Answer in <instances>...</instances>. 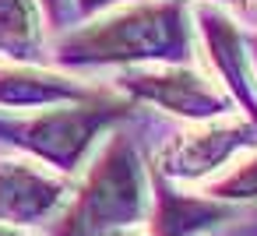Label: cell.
Returning <instances> with one entry per match:
<instances>
[{
	"label": "cell",
	"instance_id": "6da1fadb",
	"mask_svg": "<svg viewBox=\"0 0 257 236\" xmlns=\"http://www.w3.org/2000/svg\"><path fill=\"white\" fill-rule=\"evenodd\" d=\"M60 67H138L187 64L194 57V18L187 0H134L88 18L60 36Z\"/></svg>",
	"mask_w": 257,
	"mask_h": 236
},
{
	"label": "cell",
	"instance_id": "7a4b0ae2",
	"mask_svg": "<svg viewBox=\"0 0 257 236\" xmlns=\"http://www.w3.org/2000/svg\"><path fill=\"white\" fill-rule=\"evenodd\" d=\"M148 208V169L131 134H113L88 169L78 190L64 236H102L120 225H134Z\"/></svg>",
	"mask_w": 257,
	"mask_h": 236
},
{
	"label": "cell",
	"instance_id": "3957f363",
	"mask_svg": "<svg viewBox=\"0 0 257 236\" xmlns=\"http://www.w3.org/2000/svg\"><path fill=\"white\" fill-rule=\"evenodd\" d=\"M120 116H127V106L106 92V95L88 99V102H64V106L32 109L29 116L4 113L0 134L11 145L25 148L29 155H36L39 162H46L60 173H71L81 166L92 141Z\"/></svg>",
	"mask_w": 257,
	"mask_h": 236
},
{
	"label": "cell",
	"instance_id": "277c9868",
	"mask_svg": "<svg viewBox=\"0 0 257 236\" xmlns=\"http://www.w3.org/2000/svg\"><path fill=\"white\" fill-rule=\"evenodd\" d=\"M113 88L138 102H152L180 120H211L232 109L229 92L211 78L194 71L190 64H138L120 67L113 78Z\"/></svg>",
	"mask_w": 257,
	"mask_h": 236
},
{
	"label": "cell",
	"instance_id": "5b68a950",
	"mask_svg": "<svg viewBox=\"0 0 257 236\" xmlns=\"http://www.w3.org/2000/svg\"><path fill=\"white\" fill-rule=\"evenodd\" d=\"M253 145H257V124L246 113L229 109L222 116L197 120L187 131L173 134L159 148L155 166L162 176H173V180H204Z\"/></svg>",
	"mask_w": 257,
	"mask_h": 236
},
{
	"label": "cell",
	"instance_id": "8992f818",
	"mask_svg": "<svg viewBox=\"0 0 257 236\" xmlns=\"http://www.w3.org/2000/svg\"><path fill=\"white\" fill-rule=\"evenodd\" d=\"M194 29L201 36L211 78L257 124V67H253V53H250V43H246L239 22L229 18L225 11L204 4L194 11Z\"/></svg>",
	"mask_w": 257,
	"mask_h": 236
},
{
	"label": "cell",
	"instance_id": "52a82bcc",
	"mask_svg": "<svg viewBox=\"0 0 257 236\" xmlns=\"http://www.w3.org/2000/svg\"><path fill=\"white\" fill-rule=\"evenodd\" d=\"M99 95H106V88L64 71H50L43 64H0V109L4 113H32L64 102H88Z\"/></svg>",
	"mask_w": 257,
	"mask_h": 236
},
{
	"label": "cell",
	"instance_id": "ba28073f",
	"mask_svg": "<svg viewBox=\"0 0 257 236\" xmlns=\"http://www.w3.org/2000/svg\"><path fill=\"white\" fill-rule=\"evenodd\" d=\"M67 183L36 162L0 159V222L32 225L60 208Z\"/></svg>",
	"mask_w": 257,
	"mask_h": 236
},
{
	"label": "cell",
	"instance_id": "9c48e42d",
	"mask_svg": "<svg viewBox=\"0 0 257 236\" xmlns=\"http://www.w3.org/2000/svg\"><path fill=\"white\" fill-rule=\"evenodd\" d=\"M46 25L39 0H0V64H43Z\"/></svg>",
	"mask_w": 257,
	"mask_h": 236
},
{
	"label": "cell",
	"instance_id": "30bf717a",
	"mask_svg": "<svg viewBox=\"0 0 257 236\" xmlns=\"http://www.w3.org/2000/svg\"><path fill=\"white\" fill-rule=\"evenodd\" d=\"M232 215V204L218 197H190V194H169L159 187V204L152 218V236H194L208 229L211 222H225Z\"/></svg>",
	"mask_w": 257,
	"mask_h": 236
},
{
	"label": "cell",
	"instance_id": "8fae6325",
	"mask_svg": "<svg viewBox=\"0 0 257 236\" xmlns=\"http://www.w3.org/2000/svg\"><path fill=\"white\" fill-rule=\"evenodd\" d=\"M208 197H218L225 204H232V201H257V145L246 148V155L232 166V173L218 176L208 187Z\"/></svg>",
	"mask_w": 257,
	"mask_h": 236
},
{
	"label": "cell",
	"instance_id": "7c38bea8",
	"mask_svg": "<svg viewBox=\"0 0 257 236\" xmlns=\"http://www.w3.org/2000/svg\"><path fill=\"white\" fill-rule=\"evenodd\" d=\"M71 4H74V11H78L81 18H95V15L113 11V8H120V4H134V0H71Z\"/></svg>",
	"mask_w": 257,
	"mask_h": 236
},
{
	"label": "cell",
	"instance_id": "4fadbf2b",
	"mask_svg": "<svg viewBox=\"0 0 257 236\" xmlns=\"http://www.w3.org/2000/svg\"><path fill=\"white\" fill-rule=\"evenodd\" d=\"M39 8H43V15H46V22H50V25H60V22H64V8H67V0H39Z\"/></svg>",
	"mask_w": 257,
	"mask_h": 236
},
{
	"label": "cell",
	"instance_id": "5bb4252c",
	"mask_svg": "<svg viewBox=\"0 0 257 236\" xmlns=\"http://www.w3.org/2000/svg\"><path fill=\"white\" fill-rule=\"evenodd\" d=\"M232 8H236L246 22H257V0H232Z\"/></svg>",
	"mask_w": 257,
	"mask_h": 236
},
{
	"label": "cell",
	"instance_id": "9a60e30c",
	"mask_svg": "<svg viewBox=\"0 0 257 236\" xmlns=\"http://www.w3.org/2000/svg\"><path fill=\"white\" fill-rule=\"evenodd\" d=\"M0 236H32V232H25V225H8V222H0Z\"/></svg>",
	"mask_w": 257,
	"mask_h": 236
},
{
	"label": "cell",
	"instance_id": "2e32d148",
	"mask_svg": "<svg viewBox=\"0 0 257 236\" xmlns=\"http://www.w3.org/2000/svg\"><path fill=\"white\" fill-rule=\"evenodd\" d=\"M102 236H145V232L134 229V225H120V229H109V232H102Z\"/></svg>",
	"mask_w": 257,
	"mask_h": 236
},
{
	"label": "cell",
	"instance_id": "e0dca14e",
	"mask_svg": "<svg viewBox=\"0 0 257 236\" xmlns=\"http://www.w3.org/2000/svg\"><path fill=\"white\" fill-rule=\"evenodd\" d=\"M204 4H232V0H204Z\"/></svg>",
	"mask_w": 257,
	"mask_h": 236
}]
</instances>
